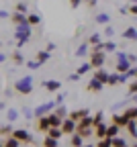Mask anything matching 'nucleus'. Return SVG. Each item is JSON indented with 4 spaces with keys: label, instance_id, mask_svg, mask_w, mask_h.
I'll return each mask as SVG.
<instances>
[{
    "label": "nucleus",
    "instance_id": "nucleus-1",
    "mask_svg": "<svg viewBox=\"0 0 137 147\" xmlns=\"http://www.w3.org/2000/svg\"><path fill=\"white\" fill-rule=\"evenodd\" d=\"M14 90L21 92V94H31V92H33V78L31 76H25V78L18 80V82H14Z\"/></svg>",
    "mask_w": 137,
    "mask_h": 147
},
{
    "label": "nucleus",
    "instance_id": "nucleus-2",
    "mask_svg": "<svg viewBox=\"0 0 137 147\" xmlns=\"http://www.w3.org/2000/svg\"><path fill=\"white\" fill-rule=\"evenodd\" d=\"M104 61H106L104 51H90V63H92L94 69H100L104 65Z\"/></svg>",
    "mask_w": 137,
    "mask_h": 147
},
{
    "label": "nucleus",
    "instance_id": "nucleus-3",
    "mask_svg": "<svg viewBox=\"0 0 137 147\" xmlns=\"http://www.w3.org/2000/svg\"><path fill=\"white\" fill-rule=\"evenodd\" d=\"M14 37H16V41H29L31 39V25L29 23L27 25H16Z\"/></svg>",
    "mask_w": 137,
    "mask_h": 147
},
{
    "label": "nucleus",
    "instance_id": "nucleus-4",
    "mask_svg": "<svg viewBox=\"0 0 137 147\" xmlns=\"http://www.w3.org/2000/svg\"><path fill=\"white\" fill-rule=\"evenodd\" d=\"M57 104L55 102H43V104H39L35 110H33V117H37V119H41V117H45L47 113H51V110L55 108Z\"/></svg>",
    "mask_w": 137,
    "mask_h": 147
},
{
    "label": "nucleus",
    "instance_id": "nucleus-5",
    "mask_svg": "<svg viewBox=\"0 0 137 147\" xmlns=\"http://www.w3.org/2000/svg\"><path fill=\"white\" fill-rule=\"evenodd\" d=\"M129 123H131V119H129L125 113H123V115H113V125H117V127H121V129L125 127V129H127Z\"/></svg>",
    "mask_w": 137,
    "mask_h": 147
},
{
    "label": "nucleus",
    "instance_id": "nucleus-6",
    "mask_svg": "<svg viewBox=\"0 0 137 147\" xmlns=\"http://www.w3.org/2000/svg\"><path fill=\"white\" fill-rule=\"evenodd\" d=\"M88 115H90V110H88V108H80V110H72V113H70V119L76 121V123H80V121L86 119Z\"/></svg>",
    "mask_w": 137,
    "mask_h": 147
},
{
    "label": "nucleus",
    "instance_id": "nucleus-7",
    "mask_svg": "<svg viewBox=\"0 0 137 147\" xmlns=\"http://www.w3.org/2000/svg\"><path fill=\"white\" fill-rule=\"evenodd\" d=\"M12 137H16L21 143H23V141H25V143H29V141H31V133L27 131V129H14Z\"/></svg>",
    "mask_w": 137,
    "mask_h": 147
},
{
    "label": "nucleus",
    "instance_id": "nucleus-8",
    "mask_svg": "<svg viewBox=\"0 0 137 147\" xmlns=\"http://www.w3.org/2000/svg\"><path fill=\"white\" fill-rule=\"evenodd\" d=\"M49 129H51V123H49V119H47V117H41V119L37 121V131H41V133H47Z\"/></svg>",
    "mask_w": 137,
    "mask_h": 147
},
{
    "label": "nucleus",
    "instance_id": "nucleus-9",
    "mask_svg": "<svg viewBox=\"0 0 137 147\" xmlns=\"http://www.w3.org/2000/svg\"><path fill=\"white\" fill-rule=\"evenodd\" d=\"M41 86L45 88V90H49V92H57L62 88V82H57V80H47V82H41Z\"/></svg>",
    "mask_w": 137,
    "mask_h": 147
},
{
    "label": "nucleus",
    "instance_id": "nucleus-10",
    "mask_svg": "<svg viewBox=\"0 0 137 147\" xmlns=\"http://www.w3.org/2000/svg\"><path fill=\"white\" fill-rule=\"evenodd\" d=\"M86 88L90 90V92H100L102 88H104V84L100 82V80H96V78H92L88 84H86Z\"/></svg>",
    "mask_w": 137,
    "mask_h": 147
},
{
    "label": "nucleus",
    "instance_id": "nucleus-11",
    "mask_svg": "<svg viewBox=\"0 0 137 147\" xmlns=\"http://www.w3.org/2000/svg\"><path fill=\"white\" fill-rule=\"evenodd\" d=\"M123 39H127V41H137V29H135V27H127V29L123 31Z\"/></svg>",
    "mask_w": 137,
    "mask_h": 147
},
{
    "label": "nucleus",
    "instance_id": "nucleus-12",
    "mask_svg": "<svg viewBox=\"0 0 137 147\" xmlns=\"http://www.w3.org/2000/svg\"><path fill=\"white\" fill-rule=\"evenodd\" d=\"M106 131H109V125H96L94 127V135L98 137V139H106Z\"/></svg>",
    "mask_w": 137,
    "mask_h": 147
},
{
    "label": "nucleus",
    "instance_id": "nucleus-13",
    "mask_svg": "<svg viewBox=\"0 0 137 147\" xmlns=\"http://www.w3.org/2000/svg\"><path fill=\"white\" fill-rule=\"evenodd\" d=\"M10 18H12V23H14V25H27V23H29L27 14H23V12H14Z\"/></svg>",
    "mask_w": 137,
    "mask_h": 147
},
{
    "label": "nucleus",
    "instance_id": "nucleus-14",
    "mask_svg": "<svg viewBox=\"0 0 137 147\" xmlns=\"http://www.w3.org/2000/svg\"><path fill=\"white\" fill-rule=\"evenodd\" d=\"M109 76H111V74H109L106 69L100 67V69H96V71H94V76H92V78H96V80H100L102 84H106V82H109Z\"/></svg>",
    "mask_w": 137,
    "mask_h": 147
},
{
    "label": "nucleus",
    "instance_id": "nucleus-15",
    "mask_svg": "<svg viewBox=\"0 0 137 147\" xmlns=\"http://www.w3.org/2000/svg\"><path fill=\"white\" fill-rule=\"evenodd\" d=\"M47 137H51V139H57V141H60V139L64 137V131H62V127H51L49 131H47Z\"/></svg>",
    "mask_w": 137,
    "mask_h": 147
},
{
    "label": "nucleus",
    "instance_id": "nucleus-16",
    "mask_svg": "<svg viewBox=\"0 0 137 147\" xmlns=\"http://www.w3.org/2000/svg\"><path fill=\"white\" fill-rule=\"evenodd\" d=\"M90 47H96V45H100L102 43V39H100V33H92L90 37H88V41H86Z\"/></svg>",
    "mask_w": 137,
    "mask_h": 147
},
{
    "label": "nucleus",
    "instance_id": "nucleus-17",
    "mask_svg": "<svg viewBox=\"0 0 137 147\" xmlns=\"http://www.w3.org/2000/svg\"><path fill=\"white\" fill-rule=\"evenodd\" d=\"M70 143H72V147H82V145H84V137H82L80 133H74L72 139H70Z\"/></svg>",
    "mask_w": 137,
    "mask_h": 147
},
{
    "label": "nucleus",
    "instance_id": "nucleus-18",
    "mask_svg": "<svg viewBox=\"0 0 137 147\" xmlns=\"http://www.w3.org/2000/svg\"><path fill=\"white\" fill-rule=\"evenodd\" d=\"M49 57H51V53H49L47 49H41V51H37V61L45 63V61H49Z\"/></svg>",
    "mask_w": 137,
    "mask_h": 147
},
{
    "label": "nucleus",
    "instance_id": "nucleus-19",
    "mask_svg": "<svg viewBox=\"0 0 137 147\" xmlns=\"http://www.w3.org/2000/svg\"><path fill=\"white\" fill-rule=\"evenodd\" d=\"M47 119H49V123H51V127H62L64 125V119H60L55 113H51V115H47Z\"/></svg>",
    "mask_w": 137,
    "mask_h": 147
},
{
    "label": "nucleus",
    "instance_id": "nucleus-20",
    "mask_svg": "<svg viewBox=\"0 0 137 147\" xmlns=\"http://www.w3.org/2000/svg\"><path fill=\"white\" fill-rule=\"evenodd\" d=\"M27 18H29V25H31V27H35V25H41V16H39L37 12L27 14Z\"/></svg>",
    "mask_w": 137,
    "mask_h": 147
},
{
    "label": "nucleus",
    "instance_id": "nucleus-21",
    "mask_svg": "<svg viewBox=\"0 0 137 147\" xmlns=\"http://www.w3.org/2000/svg\"><path fill=\"white\" fill-rule=\"evenodd\" d=\"M119 131H121V127H117V125H109V131H106V137H109V139H115L117 135H119Z\"/></svg>",
    "mask_w": 137,
    "mask_h": 147
},
{
    "label": "nucleus",
    "instance_id": "nucleus-22",
    "mask_svg": "<svg viewBox=\"0 0 137 147\" xmlns=\"http://www.w3.org/2000/svg\"><path fill=\"white\" fill-rule=\"evenodd\" d=\"M10 57H12V61H14L16 65H23V63H25V59H23V55H21V49H14V53L10 55Z\"/></svg>",
    "mask_w": 137,
    "mask_h": 147
},
{
    "label": "nucleus",
    "instance_id": "nucleus-23",
    "mask_svg": "<svg viewBox=\"0 0 137 147\" xmlns=\"http://www.w3.org/2000/svg\"><path fill=\"white\" fill-rule=\"evenodd\" d=\"M102 51H106V53H111V51H117V43L115 41H102Z\"/></svg>",
    "mask_w": 137,
    "mask_h": 147
},
{
    "label": "nucleus",
    "instance_id": "nucleus-24",
    "mask_svg": "<svg viewBox=\"0 0 137 147\" xmlns=\"http://www.w3.org/2000/svg\"><path fill=\"white\" fill-rule=\"evenodd\" d=\"M98 25H109V21H111V16L106 14V12H100V14H96V18H94Z\"/></svg>",
    "mask_w": 137,
    "mask_h": 147
},
{
    "label": "nucleus",
    "instance_id": "nucleus-25",
    "mask_svg": "<svg viewBox=\"0 0 137 147\" xmlns=\"http://www.w3.org/2000/svg\"><path fill=\"white\" fill-rule=\"evenodd\" d=\"M2 147H21V141H18L16 137H12V135H10V137L4 141V145H2Z\"/></svg>",
    "mask_w": 137,
    "mask_h": 147
},
{
    "label": "nucleus",
    "instance_id": "nucleus-26",
    "mask_svg": "<svg viewBox=\"0 0 137 147\" xmlns=\"http://www.w3.org/2000/svg\"><path fill=\"white\" fill-rule=\"evenodd\" d=\"M127 131H129V135H131L133 139H137V121H131V123L127 125Z\"/></svg>",
    "mask_w": 137,
    "mask_h": 147
},
{
    "label": "nucleus",
    "instance_id": "nucleus-27",
    "mask_svg": "<svg viewBox=\"0 0 137 147\" xmlns=\"http://www.w3.org/2000/svg\"><path fill=\"white\" fill-rule=\"evenodd\" d=\"M86 53H88V43H82L80 47L76 49V53H74V55H76V57H84Z\"/></svg>",
    "mask_w": 137,
    "mask_h": 147
},
{
    "label": "nucleus",
    "instance_id": "nucleus-28",
    "mask_svg": "<svg viewBox=\"0 0 137 147\" xmlns=\"http://www.w3.org/2000/svg\"><path fill=\"white\" fill-rule=\"evenodd\" d=\"M55 115L57 117H60V119H70V113H68V110H66V106H57V110H55Z\"/></svg>",
    "mask_w": 137,
    "mask_h": 147
},
{
    "label": "nucleus",
    "instance_id": "nucleus-29",
    "mask_svg": "<svg viewBox=\"0 0 137 147\" xmlns=\"http://www.w3.org/2000/svg\"><path fill=\"white\" fill-rule=\"evenodd\" d=\"M0 133H2V137H10V135L14 133V129H12V127H10V123H8V125H2Z\"/></svg>",
    "mask_w": 137,
    "mask_h": 147
},
{
    "label": "nucleus",
    "instance_id": "nucleus-30",
    "mask_svg": "<svg viewBox=\"0 0 137 147\" xmlns=\"http://www.w3.org/2000/svg\"><path fill=\"white\" fill-rule=\"evenodd\" d=\"M90 69H92V63H90V61H86V63H82L80 67H78V74H80V76H84V74H88Z\"/></svg>",
    "mask_w": 137,
    "mask_h": 147
},
{
    "label": "nucleus",
    "instance_id": "nucleus-31",
    "mask_svg": "<svg viewBox=\"0 0 137 147\" xmlns=\"http://www.w3.org/2000/svg\"><path fill=\"white\" fill-rule=\"evenodd\" d=\"M119 80H121V74H111L106 86H115V84H119Z\"/></svg>",
    "mask_w": 137,
    "mask_h": 147
},
{
    "label": "nucleus",
    "instance_id": "nucleus-32",
    "mask_svg": "<svg viewBox=\"0 0 137 147\" xmlns=\"http://www.w3.org/2000/svg\"><path fill=\"white\" fill-rule=\"evenodd\" d=\"M102 123H104V113H102V110H98V113L94 115V127H96V125H102Z\"/></svg>",
    "mask_w": 137,
    "mask_h": 147
},
{
    "label": "nucleus",
    "instance_id": "nucleus-33",
    "mask_svg": "<svg viewBox=\"0 0 137 147\" xmlns=\"http://www.w3.org/2000/svg\"><path fill=\"white\" fill-rule=\"evenodd\" d=\"M125 115H127L131 121H137V106H133V108H127V110H125Z\"/></svg>",
    "mask_w": 137,
    "mask_h": 147
},
{
    "label": "nucleus",
    "instance_id": "nucleus-34",
    "mask_svg": "<svg viewBox=\"0 0 137 147\" xmlns=\"http://www.w3.org/2000/svg\"><path fill=\"white\" fill-rule=\"evenodd\" d=\"M113 147H129V145H127V141H125V139L115 137V139H113Z\"/></svg>",
    "mask_w": 137,
    "mask_h": 147
},
{
    "label": "nucleus",
    "instance_id": "nucleus-35",
    "mask_svg": "<svg viewBox=\"0 0 137 147\" xmlns=\"http://www.w3.org/2000/svg\"><path fill=\"white\" fill-rule=\"evenodd\" d=\"M43 147H60V145H57V139L45 137V141H43Z\"/></svg>",
    "mask_w": 137,
    "mask_h": 147
},
{
    "label": "nucleus",
    "instance_id": "nucleus-36",
    "mask_svg": "<svg viewBox=\"0 0 137 147\" xmlns=\"http://www.w3.org/2000/svg\"><path fill=\"white\" fill-rule=\"evenodd\" d=\"M6 117H8V123H12V121H16L18 119V113L14 108H8V113H6Z\"/></svg>",
    "mask_w": 137,
    "mask_h": 147
},
{
    "label": "nucleus",
    "instance_id": "nucleus-37",
    "mask_svg": "<svg viewBox=\"0 0 137 147\" xmlns=\"http://www.w3.org/2000/svg\"><path fill=\"white\" fill-rule=\"evenodd\" d=\"M96 147H113V139H109V137L106 139H100Z\"/></svg>",
    "mask_w": 137,
    "mask_h": 147
},
{
    "label": "nucleus",
    "instance_id": "nucleus-38",
    "mask_svg": "<svg viewBox=\"0 0 137 147\" xmlns=\"http://www.w3.org/2000/svg\"><path fill=\"white\" fill-rule=\"evenodd\" d=\"M27 67H29V69H37V67H41V61L31 59V61H27Z\"/></svg>",
    "mask_w": 137,
    "mask_h": 147
},
{
    "label": "nucleus",
    "instance_id": "nucleus-39",
    "mask_svg": "<svg viewBox=\"0 0 137 147\" xmlns=\"http://www.w3.org/2000/svg\"><path fill=\"white\" fill-rule=\"evenodd\" d=\"M82 137H90V135H94V127H90V129H82V131H78Z\"/></svg>",
    "mask_w": 137,
    "mask_h": 147
},
{
    "label": "nucleus",
    "instance_id": "nucleus-40",
    "mask_svg": "<svg viewBox=\"0 0 137 147\" xmlns=\"http://www.w3.org/2000/svg\"><path fill=\"white\" fill-rule=\"evenodd\" d=\"M27 10H29V8H27V2H18V4H16V12L27 14Z\"/></svg>",
    "mask_w": 137,
    "mask_h": 147
},
{
    "label": "nucleus",
    "instance_id": "nucleus-41",
    "mask_svg": "<svg viewBox=\"0 0 137 147\" xmlns=\"http://www.w3.org/2000/svg\"><path fill=\"white\" fill-rule=\"evenodd\" d=\"M129 94H137V80L129 84Z\"/></svg>",
    "mask_w": 137,
    "mask_h": 147
},
{
    "label": "nucleus",
    "instance_id": "nucleus-42",
    "mask_svg": "<svg viewBox=\"0 0 137 147\" xmlns=\"http://www.w3.org/2000/svg\"><path fill=\"white\" fill-rule=\"evenodd\" d=\"M64 100H66V94H57V98H55V104H57V106H62V104H64Z\"/></svg>",
    "mask_w": 137,
    "mask_h": 147
},
{
    "label": "nucleus",
    "instance_id": "nucleus-43",
    "mask_svg": "<svg viewBox=\"0 0 137 147\" xmlns=\"http://www.w3.org/2000/svg\"><path fill=\"white\" fill-rule=\"evenodd\" d=\"M104 35H106V37H113V35H115V31H113V27H111V25H106V27H104Z\"/></svg>",
    "mask_w": 137,
    "mask_h": 147
},
{
    "label": "nucleus",
    "instance_id": "nucleus-44",
    "mask_svg": "<svg viewBox=\"0 0 137 147\" xmlns=\"http://www.w3.org/2000/svg\"><path fill=\"white\" fill-rule=\"evenodd\" d=\"M80 4H82V0H70V6H72V8H78Z\"/></svg>",
    "mask_w": 137,
    "mask_h": 147
},
{
    "label": "nucleus",
    "instance_id": "nucleus-45",
    "mask_svg": "<svg viewBox=\"0 0 137 147\" xmlns=\"http://www.w3.org/2000/svg\"><path fill=\"white\" fill-rule=\"evenodd\" d=\"M129 14L137 16V4H131V6H129Z\"/></svg>",
    "mask_w": 137,
    "mask_h": 147
},
{
    "label": "nucleus",
    "instance_id": "nucleus-46",
    "mask_svg": "<svg viewBox=\"0 0 137 147\" xmlns=\"http://www.w3.org/2000/svg\"><path fill=\"white\" fill-rule=\"evenodd\" d=\"M70 80H72V82H78V80H80V74H78V71H76V74H72Z\"/></svg>",
    "mask_w": 137,
    "mask_h": 147
},
{
    "label": "nucleus",
    "instance_id": "nucleus-47",
    "mask_svg": "<svg viewBox=\"0 0 137 147\" xmlns=\"http://www.w3.org/2000/svg\"><path fill=\"white\" fill-rule=\"evenodd\" d=\"M8 16H10V14H8L6 10H0V18H2V21H6V18H8Z\"/></svg>",
    "mask_w": 137,
    "mask_h": 147
},
{
    "label": "nucleus",
    "instance_id": "nucleus-48",
    "mask_svg": "<svg viewBox=\"0 0 137 147\" xmlns=\"http://www.w3.org/2000/svg\"><path fill=\"white\" fill-rule=\"evenodd\" d=\"M45 49H47L49 53H51V51H55V43H47V47H45Z\"/></svg>",
    "mask_w": 137,
    "mask_h": 147
},
{
    "label": "nucleus",
    "instance_id": "nucleus-49",
    "mask_svg": "<svg viewBox=\"0 0 137 147\" xmlns=\"http://www.w3.org/2000/svg\"><path fill=\"white\" fill-rule=\"evenodd\" d=\"M129 76H131V78H137V67H131V71H129Z\"/></svg>",
    "mask_w": 137,
    "mask_h": 147
},
{
    "label": "nucleus",
    "instance_id": "nucleus-50",
    "mask_svg": "<svg viewBox=\"0 0 137 147\" xmlns=\"http://www.w3.org/2000/svg\"><path fill=\"white\" fill-rule=\"evenodd\" d=\"M127 57H129V61H131V63H135V61H137V55H131V53H129Z\"/></svg>",
    "mask_w": 137,
    "mask_h": 147
},
{
    "label": "nucleus",
    "instance_id": "nucleus-51",
    "mask_svg": "<svg viewBox=\"0 0 137 147\" xmlns=\"http://www.w3.org/2000/svg\"><path fill=\"white\" fill-rule=\"evenodd\" d=\"M25 43H27V41H16V49H23V47H25Z\"/></svg>",
    "mask_w": 137,
    "mask_h": 147
},
{
    "label": "nucleus",
    "instance_id": "nucleus-52",
    "mask_svg": "<svg viewBox=\"0 0 137 147\" xmlns=\"http://www.w3.org/2000/svg\"><path fill=\"white\" fill-rule=\"evenodd\" d=\"M129 2H131V4H137V0H129Z\"/></svg>",
    "mask_w": 137,
    "mask_h": 147
},
{
    "label": "nucleus",
    "instance_id": "nucleus-53",
    "mask_svg": "<svg viewBox=\"0 0 137 147\" xmlns=\"http://www.w3.org/2000/svg\"><path fill=\"white\" fill-rule=\"evenodd\" d=\"M82 147H92V145H86V143H84V145H82Z\"/></svg>",
    "mask_w": 137,
    "mask_h": 147
},
{
    "label": "nucleus",
    "instance_id": "nucleus-54",
    "mask_svg": "<svg viewBox=\"0 0 137 147\" xmlns=\"http://www.w3.org/2000/svg\"><path fill=\"white\" fill-rule=\"evenodd\" d=\"M84 2H90V0H84Z\"/></svg>",
    "mask_w": 137,
    "mask_h": 147
},
{
    "label": "nucleus",
    "instance_id": "nucleus-55",
    "mask_svg": "<svg viewBox=\"0 0 137 147\" xmlns=\"http://www.w3.org/2000/svg\"><path fill=\"white\" fill-rule=\"evenodd\" d=\"M133 147H137V143H135V145H133Z\"/></svg>",
    "mask_w": 137,
    "mask_h": 147
}]
</instances>
